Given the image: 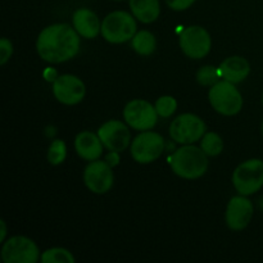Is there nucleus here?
<instances>
[{
	"label": "nucleus",
	"instance_id": "nucleus-1",
	"mask_svg": "<svg viewBox=\"0 0 263 263\" xmlns=\"http://www.w3.org/2000/svg\"><path fill=\"white\" fill-rule=\"evenodd\" d=\"M41 59L58 64L74 58L80 50V35L67 23H55L44 28L36 40Z\"/></svg>",
	"mask_w": 263,
	"mask_h": 263
},
{
	"label": "nucleus",
	"instance_id": "nucleus-2",
	"mask_svg": "<svg viewBox=\"0 0 263 263\" xmlns=\"http://www.w3.org/2000/svg\"><path fill=\"white\" fill-rule=\"evenodd\" d=\"M202 148L186 144L175 151L171 157V168L179 177L195 180L207 172L208 158Z\"/></svg>",
	"mask_w": 263,
	"mask_h": 263
},
{
	"label": "nucleus",
	"instance_id": "nucleus-3",
	"mask_svg": "<svg viewBox=\"0 0 263 263\" xmlns=\"http://www.w3.org/2000/svg\"><path fill=\"white\" fill-rule=\"evenodd\" d=\"M103 37L112 44H123L133 40L136 33V21L134 14L125 10L109 13L102 22Z\"/></svg>",
	"mask_w": 263,
	"mask_h": 263
},
{
	"label": "nucleus",
	"instance_id": "nucleus-4",
	"mask_svg": "<svg viewBox=\"0 0 263 263\" xmlns=\"http://www.w3.org/2000/svg\"><path fill=\"white\" fill-rule=\"evenodd\" d=\"M211 105L222 116H235L243 108V97L235 84L222 80L213 85L208 92Z\"/></svg>",
	"mask_w": 263,
	"mask_h": 263
},
{
	"label": "nucleus",
	"instance_id": "nucleus-5",
	"mask_svg": "<svg viewBox=\"0 0 263 263\" xmlns=\"http://www.w3.org/2000/svg\"><path fill=\"white\" fill-rule=\"evenodd\" d=\"M233 185L241 195L254 194L263 186V161L248 159L235 168L233 174Z\"/></svg>",
	"mask_w": 263,
	"mask_h": 263
},
{
	"label": "nucleus",
	"instance_id": "nucleus-6",
	"mask_svg": "<svg viewBox=\"0 0 263 263\" xmlns=\"http://www.w3.org/2000/svg\"><path fill=\"white\" fill-rule=\"evenodd\" d=\"M205 123L193 113H184L172 121L170 126V136L176 143L186 145L200 140L205 134Z\"/></svg>",
	"mask_w": 263,
	"mask_h": 263
},
{
	"label": "nucleus",
	"instance_id": "nucleus-7",
	"mask_svg": "<svg viewBox=\"0 0 263 263\" xmlns=\"http://www.w3.org/2000/svg\"><path fill=\"white\" fill-rule=\"evenodd\" d=\"M164 151V139L153 131H143L131 143V156L134 161L148 164L157 161Z\"/></svg>",
	"mask_w": 263,
	"mask_h": 263
},
{
	"label": "nucleus",
	"instance_id": "nucleus-8",
	"mask_svg": "<svg viewBox=\"0 0 263 263\" xmlns=\"http://www.w3.org/2000/svg\"><path fill=\"white\" fill-rule=\"evenodd\" d=\"M2 259L5 263H36L40 259V251L35 241L17 235L3 244Z\"/></svg>",
	"mask_w": 263,
	"mask_h": 263
},
{
	"label": "nucleus",
	"instance_id": "nucleus-9",
	"mask_svg": "<svg viewBox=\"0 0 263 263\" xmlns=\"http://www.w3.org/2000/svg\"><path fill=\"white\" fill-rule=\"evenodd\" d=\"M179 44L185 55L192 59H202L210 53L212 40L205 28L189 26L180 33Z\"/></svg>",
	"mask_w": 263,
	"mask_h": 263
},
{
	"label": "nucleus",
	"instance_id": "nucleus-10",
	"mask_svg": "<svg viewBox=\"0 0 263 263\" xmlns=\"http://www.w3.org/2000/svg\"><path fill=\"white\" fill-rule=\"evenodd\" d=\"M126 123L134 130L148 131L157 125L158 113L156 107L144 99H134L126 104L123 109Z\"/></svg>",
	"mask_w": 263,
	"mask_h": 263
},
{
	"label": "nucleus",
	"instance_id": "nucleus-11",
	"mask_svg": "<svg viewBox=\"0 0 263 263\" xmlns=\"http://www.w3.org/2000/svg\"><path fill=\"white\" fill-rule=\"evenodd\" d=\"M84 182L94 194H105L112 189L115 182L112 166L98 159L90 162L84 171Z\"/></svg>",
	"mask_w": 263,
	"mask_h": 263
},
{
	"label": "nucleus",
	"instance_id": "nucleus-12",
	"mask_svg": "<svg viewBox=\"0 0 263 263\" xmlns=\"http://www.w3.org/2000/svg\"><path fill=\"white\" fill-rule=\"evenodd\" d=\"M100 140L103 145L109 152H121L126 151L130 145L131 134L127 126L123 122L117 120H110L103 123L98 130Z\"/></svg>",
	"mask_w": 263,
	"mask_h": 263
},
{
	"label": "nucleus",
	"instance_id": "nucleus-13",
	"mask_svg": "<svg viewBox=\"0 0 263 263\" xmlns=\"http://www.w3.org/2000/svg\"><path fill=\"white\" fill-rule=\"evenodd\" d=\"M53 94L59 103L74 105L81 102L86 94V87L82 80L73 74H62L53 82Z\"/></svg>",
	"mask_w": 263,
	"mask_h": 263
},
{
	"label": "nucleus",
	"instance_id": "nucleus-14",
	"mask_svg": "<svg viewBox=\"0 0 263 263\" xmlns=\"http://www.w3.org/2000/svg\"><path fill=\"white\" fill-rule=\"evenodd\" d=\"M254 208L246 195L233 197L226 207L225 221L229 229L234 231L244 230L253 217Z\"/></svg>",
	"mask_w": 263,
	"mask_h": 263
},
{
	"label": "nucleus",
	"instance_id": "nucleus-15",
	"mask_svg": "<svg viewBox=\"0 0 263 263\" xmlns=\"http://www.w3.org/2000/svg\"><path fill=\"white\" fill-rule=\"evenodd\" d=\"M74 30L84 39H95L102 32V23L92 10L81 8L73 13L72 17Z\"/></svg>",
	"mask_w": 263,
	"mask_h": 263
},
{
	"label": "nucleus",
	"instance_id": "nucleus-16",
	"mask_svg": "<svg viewBox=\"0 0 263 263\" xmlns=\"http://www.w3.org/2000/svg\"><path fill=\"white\" fill-rule=\"evenodd\" d=\"M103 143L99 135L90 131H82L74 139V149L77 154L85 161H97L103 153Z\"/></svg>",
	"mask_w": 263,
	"mask_h": 263
},
{
	"label": "nucleus",
	"instance_id": "nucleus-17",
	"mask_svg": "<svg viewBox=\"0 0 263 263\" xmlns=\"http://www.w3.org/2000/svg\"><path fill=\"white\" fill-rule=\"evenodd\" d=\"M221 79L225 81L239 84L249 76L251 64L243 57H229L218 66Z\"/></svg>",
	"mask_w": 263,
	"mask_h": 263
},
{
	"label": "nucleus",
	"instance_id": "nucleus-18",
	"mask_svg": "<svg viewBox=\"0 0 263 263\" xmlns=\"http://www.w3.org/2000/svg\"><path fill=\"white\" fill-rule=\"evenodd\" d=\"M131 13L143 23H152L161 14L159 0H130Z\"/></svg>",
	"mask_w": 263,
	"mask_h": 263
},
{
	"label": "nucleus",
	"instance_id": "nucleus-19",
	"mask_svg": "<svg viewBox=\"0 0 263 263\" xmlns=\"http://www.w3.org/2000/svg\"><path fill=\"white\" fill-rule=\"evenodd\" d=\"M156 45L157 41L154 35L145 30L136 32L133 40H131V46H133L134 50L144 57L153 54L154 50H156Z\"/></svg>",
	"mask_w": 263,
	"mask_h": 263
},
{
	"label": "nucleus",
	"instance_id": "nucleus-20",
	"mask_svg": "<svg viewBox=\"0 0 263 263\" xmlns=\"http://www.w3.org/2000/svg\"><path fill=\"white\" fill-rule=\"evenodd\" d=\"M200 148L208 157H216L223 151V140L218 134L205 133L200 139Z\"/></svg>",
	"mask_w": 263,
	"mask_h": 263
},
{
	"label": "nucleus",
	"instance_id": "nucleus-21",
	"mask_svg": "<svg viewBox=\"0 0 263 263\" xmlns=\"http://www.w3.org/2000/svg\"><path fill=\"white\" fill-rule=\"evenodd\" d=\"M43 263H73L74 257L69 251L64 248H51L41 254Z\"/></svg>",
	"mask_w": 263,
	"mask_h": 263
},
{
	"label": "nucleus",
	"instance_id": "nucleus-22",
	"mask_svg": "<svg viewBox=\"0 0 263 263\" xmlns=\"http://www.w3.org/2000/svg\"><path fill=\"white\" fill-rule=\"evenodd\" d=\"M220 71H218V68H216L213 66H203L197 72V81L202 86L212 87L213 85L220 81Z\"/></svg>",
	"mask_w": 263,
	"mask_h": 263
},
{
	"label": "nucleus",
	"instance_id": "nucleus-23",
	"mask_svg": "<svg viewBox=\"0 0 263 263\" xmlns=\"http://www.w3.org/2000/svg\"><path fill=\"white\" fill-rule=\"evenodd\" d=\"M67 156V146L63 140H54L50 144L48 151V161L50 164H61L63 163Z\"/></svg>",
	"mask_w": 263,
	"mask_h": 263
},
{
	"label": "nucleus",
	"instance_id": "nucleus-24",
	"mask_svg": "<svg viewBox=\"0 0 263 263\" xmlns=\"http://www.w3.org/2000/svg\"><path fill=\"white\" fill-rule=\"evenodd\" d=\"M154 107H156L158 116H161V117L163 118H168L176 112L177 102L174 97L164 95V97H161L159 99H157Z\"/></svg>",
	"mask_w": 263,
	"mask_h": 263
},
{
	"label": "nucleus",
	"instance_id": "nucleus-25",
	"mask_svg": "<svg viewBox=\"0 0 263 263\" xmlns=\"http://www.w3.org/2000/svg\"><path fill=\"white\" fill-rule=\"evenodd\" d=\"M13 54V45L7 37L0 40V64H5Z\"/></svg>",
	"mask_w": 263,
	"mask_h": 263
},
{
	"label": "nucleus",
	"instance_id": "nucleus-26",
	"mask_svg": "<svg viewBox=\"0 0 263 263\" xmlns=\"http://www.w3.org/2000/svg\"><path fill=\"white\" fill-rule=\"evenodd\" d=\"M197 0H166L167 7L171 8L172 10H176V12H181V10L187 9V8L192 7Z\"/></svg>",
	"mask_w": 263,
	"mask_h": 263
},
{
	"label": "nucleus",
	"instance_id": "nucleus-27",
	"mask_svg": "<svg viewBox=\"0 0 263 263\" xmlns=\"http://www.w3.org/2000/svg\"><path fill=\"white\" fill-rule=\"evenodd\" d=\"M118 154H120L118 152H109V154L105 157V162H107L109 166H116V164L118 163V161H120Z\"/></svg>",
	"mask_w": 263,
	"mask_h": 263
},
{
	"label": "nucleus",
	"instance_id": "nucleus-28",
	"mask_svg": "<svg viewBox=\"0 0 263 263\" xmlns=\"http://www.w3.org/2000/svg\"><path fill=\"white\" fill-rule=\"evenodd\" d=\"M44 76H45V79L48 80V81H55V79L58 76H57V72L54 71V69H51V68H48L45 71V73H44Z\"/></svg>",
	"mask_w": 263,
	"mask_h": 263
},
{
	"label": "nucleus",
	"instance_id": "nucleus-29",
	"mask_svg": "<svg viewBox=\"0 0 263 263\" xmlns=\"http://www.w3.org/2000/svg\"><path fill=\"white\" fill-rule=\"evenodd\" d=\"M0 228H2V234H0V241H4L5 235H7V226H5V221H0Z\"/></svg>",
	"mask_w": 263,
	"mask_h": 263
},
{
	"label": "nucleus",
	"instance_id": "nucleus-30",
	"mask_svg": "<svg viewBox=\"0 0 263 263\" xmlns=\"http://www.w3.org/2000/svg\"><path fill=\"white\" fill-rule=\"evenodd\" d=\"M113 2H123V0H113Z\"/></svg>",
	"mask_w": 263,
	"mask_h": 263
},
{
	"label": "nucleus",
	"instance_id": "nucleus-31",
	"mask_svg": "<svg viewBox=\"0 0 263 263\" xmlns=\"http://www.w3.org/2000/svg\"><path fill=\"white\" fill-rule=\"evenodd\" d=\"M262 135H263V122H262Z\"/></svg>",
	"mask_w": 263,
	"mask_h": 263
},
{
	"label": "nucleus",
	"instance_id": "nucleus-32",
	"mask_svg": "<svg viewBox=\"0 0 263 263\" xmlns=\"http://www.w3.org/2000/svg\"><path fill=\"white\" fill-rule=\"evenodd\" d=\"M262 104H263V94H262Z\"/></svg>",
	"mask_w": 263,
	"mask_h": 263
}]
</instances>
